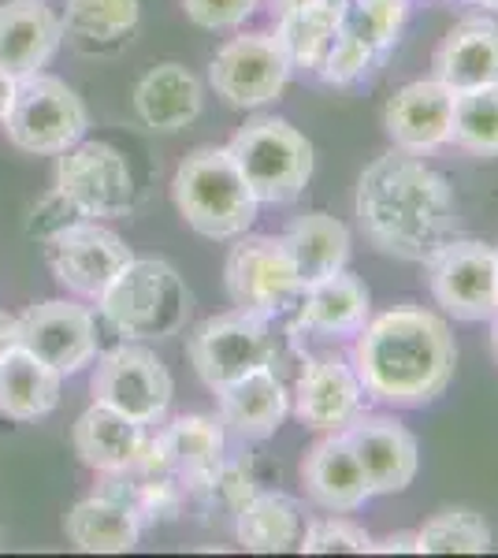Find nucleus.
Here are the masks:
<instances>
[{
  "instance_id": "f257e3e1",
  "label": "nucleus",
  "mask_w": 498,
  "mask_h": 558,
  "mask_svg": "<svg viewBox=\"0 0 498 558\" xmlns=\"http://www.w3.org/2000/svg\"><path fill=\"white\" fill-rule=\"evenodd\" d=\"M353 209L379 254L413 265H428L458 223L450 183L405 149L384 153L361 172Z\"/></svg>"
},
{
  "instance_id": "f03ea898",
  "label": "nucleus",
  "mask_w": 498,
  "mask_h": 558,
  "mask_svg": "<svg viewBox=\"0 0 498 558\" xmlns=\"http://www.w3.org/2000/svg\"><path fill=\"white\" fill-rule=\"evenodd\" d=\"M353 368L368 399L384 407H428L454 380L458 347L447 320L428 310H387L357 331Z\"/></svg>"
},
{
  "instance_id": "7ed1b4c3",
  "label": "nucleus",
  "mask_w": 498,
  "mask_h": 558,
  "mask_svg": "<svg viewBox=\"0 0 498 558\" xmlns=\"http://www.w3.org/2000/svg\"><path fill=\"white\" fill-rule=\"evenodd\" d=\"M101 317L134 343L171 339L186 328L194 299L183 276L160 257H131L97 299Z\"/></svg>"
},
{
  "instance_id": "20e7f679",
  "label": "nucleus",
  "mask_w": 498,
  "mask_h": 558,
  "mask_svg": "<svg viewBox=\"0 0 498 558\" xmlns=\"http://www.w3.org/2000/svg\"><path fill=\"white\" fill-rule=\"evenodd\" d=\"M171 197L190 228L216 242L242 239L260 209L228 146H205L190 153L171 179Z\"/></svg>"
},
{
  "instance_id": "39448f33",
  "label": "nucleus",
  "mask_w": 498,
  "mask_h": 558,
  "mask_svg": "<svg viewBox=\"0 0 498 558\" xmlns=\"http://www.w3.org/2000/svg\"><path fill=\"white\" fill-rule=\"evenodd\" d=\"M231 157L260 205H287L313 179V142L276 116H257L231 138Z\"/></svg>"
},
{
  "instance_id": "423d86ee",
  "label": "nucleus",
  "mask_w": 498,
  "mask_h": 558,
  "mask_svg": "<svg viewBox=\"0 0 498 558\" xmlns=\"http://www.w3.org/2000/svg\"><path fill=\"white\" fill-rule=\"evenodd\" d=\"M0 128L15 149L34 153V157H60L86 134L89 116L83 97L63 78L38 71V75H26L15 83L12 108H8Z\"/></svg>"
},
{
  "instance_id": "0eeeda50",
  "label": "nucleus",
  "mask_w": 498,
  "mask_h": 558,
  "mask_svg": "<svg viewBox=\"0 0 498 558\" xmlns=\"http://www.w3.org/2000/svg\"><path fill=\"white\" fill-rule=\"evenodd\" d=\"M186 354L202 384L220 391V387L242 380L253 368L276 365V339H271L265 317L239 310L197 324L186 339Z\"/></svg>"
},
{
  "instance_id": "6e6552de",
  "label": "nucleus",
  "mask_w": 498,
  "mask_h": 558,
  "mask_svg": "<svg viewBox=\"0 0 498 558\" xmlns=\"http://www.w3.org/2000/svg\"><path fill=\"white\" fill-rule=\"evenodd\" d=\"M223 283H228L231 302L242 313H253V317H265V320L283 317L291 305H297L305 291L283 239H268V235L242 239L239 246H231Z\"/></svg>"
},
{
  "instance_id": "1a4fd4ad",
  "label": "nucleus",
  "mask_w": 498,
  "mask_h": 558,
  "mask_svg": "<svg viewBox=\"0 0 498 558\" xmlns=\"http://www.w3.org/2000/svg\"><path fill=\"white\" fill-rule=\"evenodd\" d=\"M94 402L120 410L138 425H157L171 407L175 380L168 365L146 347H116L101 354L94 376H89Z\"/></svg>"
},
{
  "instance_id": "9d476101",
  "label": "nucleus",
  "mask_w": 498,
  "mask_h": 558,
  "mask_svg": "<svg viewBox=\"0 0 498 558\" xmlns=\"http://www.w3.org/2000/svg\"><path fill=\"white\" fill-rule=\"evenodd\" d=\"M57 191L68 194L86 216H126L138 202L131 160L108 142H83L60 153Z\"/></svg>"
},
{
  "instance_id": "9b49d317",
  "label": "nucleus",
  "mask_w": 498,
  "mask_h": 558,
  "mask_svg": "<svg viewBox=\"0 0 498 558\" xmlns=\"http://www.w3.org/2000/svg\"><path fill=\"white\" fill-rule=\"evenodd\" d=\"M432 294L450 317L491 320L498 313V257L476 239H450L428 260Z\"/></svg>"
},
{
  "instance_id": "f8f14e48",
  "label": "nucleus",
  "mask_w": 498,
  "mask_h": 558,
  "mask_svg": "<svg viewBox=\"0 0 498 558\" xmlns=\"http://www.w3.org/2000/svg\"><path fill=\"white\" fill-rule=\"evenodd\" d=\"M15 343L60 376H75L97 357V320L86 305L49 299L15 317Z\"/></svg>"
},
{
  "instance_id": "ddd939ff",
  "label": "nucleus",
  "mask_w": 498,
  "mask_h": 558,
  "mask_svg": "<svg viewBox=\"0 0 498 558\" xmlns=\"http://www.w3.org/2000/svg\"><path fill=\"white\" fill-rule=\"evenodd\" d=\"M291 71L276 34H239L212 57L208 78L216 94L228 97L234 108H260L283 94Z\"/></svg>"
},
{
  "instance_id": "4468645a",
  "label": "nucleus",
  "mask_w": 498,
  "mask_h": 558,
  "mask_svg": "<svg viewBox=\"0 0 498 558\" xmlns=\"http://www.w3.org/2000/svg\"><path fill=\"white\" fill-rule=\"evenodd\" d=\"M41 246L57 283L78 294V299H101V291L112 283L116 272L134 257L131 246L116 231L94 220H75Z\"/></svg>"
},
{
  "instance_id": "2eb2a0df",
  "label": "nucleus",
  "mask_w": 498,
  "mask_h": 558,
  "mask_svg": "<svg viewBox=\"0 0 498 558\" xmlns=\"http://www.w3.org/2000/svg\"><path fill=\"white\" fill-rule=\"evenodd\" d=\"M365 387L357 368L342 357H313L294 384V413L305 428L342 432L365 413Z\"/></svg>"
},
{
  "instance_id": "dca6fc26",
  "label": "nucleus",
  "mask_w": 498,
  "mask_h": 558,
  "mask_svg": "<svg viewBox=\"0 0 498 558\" xmlns=\"http://www.w3.org/2000/svg\"><path fill=\"white\" fill-rule=\"evenodd\" d=\"M384 128L391 134L394 149H405L413 157L436 153L450 142L454 128V94L439 78L402 86L384 108Z\"/></svg>"
},
{
  "instance_id": "f3484780",
  "label": "nucleus",
  "mask_w": 498,
  "mask_h": 558,
  "mask_svg": "<svg viewBox=\"0 0 498 558\" xmlns=\"http://www.w3.org/2000/svg\"><path fill=\"white\" fill-rule=\"evenodd\" d=\"M347 439L357 454L361 470L373 495H394L413 484L416 470H421V447H416L413 432L402 428L398 421L387 417H365L347 428Z\"/></svg>"
},
{
  "instance_id": "a211bd4d",
  "label": "nucleus",
  "mask_w": 498,
  "mask_h": 558,
  "mask_svg": "<svg viewBox=\"0 0 498 558\" xmlns=\"http://www.w3.org/2000/svg\"><path fill=\"white\" fill-rule=\"evenodd\" d=\"M63 41V23L45 0H8L0 8V71L38 75Z\"/></svg>"
},
{
  "instance_id": "6ab92c4d",
  "label": "nucleus",
  "mask_w": 498,
  "mask_h": 558,
  "mask_svg": "<svg viewBox=\"0 0 498 558\" xmlns=\"http://www.w3.org/2000/svg\"><path fill=\"white\" fill-rule=\"evenodd\" d=\"M220 421L239 439H268L291 413V391L279 380L276 365L253 368L242 380L220 387Z\"/></svg>"
},
{
  "instance_id": "aec40b11",
  "label": "nucleus",
  "mask_w": 498,
  "mask_h": 558,
  "mask_svg": "<svg viewBox=\"0 0 498 558\" xmlns=\"http://www.w3.org/2000/svg\"><path fill=\"white\" fill-rule=\"evenodd\" d=\"M436 78L450 94L498 86V23L473 15L461 20L436 49Z\"/></svg>"
},
{
  "instance_id": "412c9836",
  "label": "nucleus",
  "mask_w": 498,
  "mask_h": 558,
  "mask_svg": "<svg viewBox=\"0 0 498 558\" xmlns=\"http://www.w3.org/2000/svg\"><path fill=\"white\" fill-rule=\"evenodd\" d=\"M302 481L305 492L313 495L316 507L324 510H357L365 507V499H373V488L365 481V470H361L357 454H353L347 428L331 432L328 439L313 447L302 462Z\"/></svg>"
},
{
  "instance_id": "4be33fe9",
  "label": "nucleus",
  "mask_w": 498,
  "mask_h": 558,
  "mask_svg": "<svg viewBox=\"0 0 498 558\" xmlns=\"http://www.w3.org/2000/svg\"><path fill=\"white\" fill-rule=\"evenodd\" d=\"M71 444H75V454L89 470L123 476L138 462V451L146 444V425L123 417L120 410L94 402L71 428Z\"/></svg>"
},
{
  "instance_id": "5701e85b",
  "label": "nucleus",
  "mask_w": 498,
  "mask_h": 558,
  "mask_svg": "<svg viewBox=\"0 0 498 558\" xmlns=\"http://www.w3.org/2000/svg\"><path fill=\"white\" fill-rule=\"evenodd\" d=\"M368 313H373L368 287L342 268V272L316 279L302 291L297 328L316 331V336H357L368 324Z\"/></svg>"
},
{
  "instance_id": "b1692460",
  "label": "nucleus",
  "mask_w": 498,
  "mask_h": 558,
  "mask_svg": "<svg viewBox=\"0 0 498 558\" xmlns=\"http://www.w3.org/2000/svg\"><path fill=\"white\" fill-rule=\"evenodd\" d=\"M63 533L86 555H123L138 547L142 521L123 492H101L71 507Z\"/></svg>"
},
{
  "instance_id": "393cba45",
  "label": "nucleus",
  "mask_w": 498,
  "mask_h": 558,
  "mask_svg": "<svg viewBox=\"0 0 498 558\" xmlns=\"http://www.w3.org/2000/svg\"><path fill=\"white\" fill-rule=\"evenodd\" d=\"M202 83L183 64H157L134 86V112L149 131L175 134L202 116Z\"/></svg>"
},
{
  "instance_id": "a878e982",
  "label": "nucleus",
  "mask_w": 498,
  "mask_h": 558,
  "mask_svg": "<svg viewBox=\"0 0 498 558\" xmlns=\"http://www.w3.org/2000/svg\"><path fill=\"white\" fill-rule=\"evenodd\" d=\"M347 12H350V0H302V4L283 8L276 38L283 45L291 68L320 75L335 38L347 26Z\"/></svg>"
},
{
  "instance_id": "bb28decb",
  "label": "nucleus",
  "mask_w": 498,
  "mask_h": 558,
  "mask_svg": "<svg viewBox=\"0 0 498 558\" xmlns=\"http://www.w3.org/2000/svg\"><path fill=\"white\" fill-rule=\"evenodd\" d=\"M63 376L52 365L38 362L31 350L12 343L0 354V417L38 421L57 410Z\"/></svg>"
},
{
  "instance_id": "cd10ccee",
  "label": "nucleus",
  "mask_w": 498,
  "mask_h": 558,
  "mask_svg": "<svg viewBox=\"0 0 498 558\" xmlns=\"http://www.w3.org/2000/svg\"><path fill=\"white\" fill-rule=\"evenodd\" d=\"M283 246L294 260V272L302 279V287H309L316 279L347 268L350 231H347V223L335 220L328 213H305L287 228Z\"/></svg>"
},
{
  "instance_id": "c85d7f7f",
  "label": "nucleus",
  "mask_w": 498,
  "mask_h": 558,
  "mask_svg": "<svg viewBox=\"0 0 498 558\" xmlns=\"http://www.w3.org/2000/svg\"><path fill=\"white\" fill-rule=\"evenodd\" d=\"M223 421L208 417V413H186V417H175L165 428L168 451H171V470H175L179 481H186L190 492L205 488L212 481V473L223 465Z\"/></svg>"
},
{
  "instance_id": "c756f323",
  "label": "nucleus",
  "mask_w": 498,
  "mask_h": 558,
  "mask_svg": "<svg viewBox=\"0 0 498 558\" xmlns=\"http://www.w3.org/2000/svg\"><path fill=\"white\" fill-rule=\"evenodd\" d=\"M138 0H68L63 38L83 52H112L138 31Z\"/></svg>"
},
{
  "instance_id": "7c9ffc66",
  "label": "nucleus",
  "mask_w": 498,
  "mask_h": 558,
  "mask_svg": "<svg viewBox=\"0 0 498 558\" xmlns=\"http://www.w3.org/2000/svg\"><path fill=\"white\" fill-rule=\"evenodd\" d=\"M234 536L246 551L279 555L302 539V507L283 492H257L234 514Z\"/></svg>"
},
{
  "instance_id": "2f4dec72",
  "label": "nucleus",
  "mask_w": 498,
  "mask_h": 558,
  "mask_svg": "<svg viewBox=\"0 0 498 558\" xmlns=\"http://www.w3.org/2000/svg\"><path fill=\"white\" fill-rule=\"evenodd\" d=\"M491 551V529L476 510H439L416 529V555H484Z\"/></svg>"
},
{
  "instance_id": "473e14b6",
  "label": "nucleus",
  "mask_w": 498,
  "mask_h": 558,
  "mask_svg": "<svg viewBox=\"0 0 498 558\" xmlns=\"http://www.w3.org/2000/svg\"><path fill=\"white\" fill-rule=\"evenodd\" d=\"M450 142L476 157H498V86L454 94Z\"/></svg>"
},
{
  "instance_id": "72a5a7b5",
  "label": "nucleus",
  "mask_w": 498,
  "mask_h": 558,
  "mask_svg": "<svg viewBox=\"0 0 498 558\" xmlns=\"http://www.w3.org/2000/svg\"><path fill=\"white\" fill-rule=\"evenodd\" d=\"M405 15H410V0H350L347 26L384 57L402 34Z\"/></svg>"
},
{
  "instance_id": "f704fd0d",
  "label": "nucleus",
  "mask_w": 498,
  "mask_h": 558,
  "mask_svg": "<svg viewBox=\"0 0 498 558\" xmlns=\"http://www.w3.org/2000/svg\"><path fill=\"white\" fill-rule=\"evenodd\" d=\"M126 502L134 507L142 525H165L183 514L186 502V484H179V476H142V484L126 488Z\"/></svg>"
},
{
  "instance_id": "c9c22d12",
  "label": "nucleus",
  "mask_w": 498,
  "mask_h": 558,
  "mask_svg": "<svg viewBox=\"0 0 498 558\" xmlns=\"http://www.w3.org/2000/svg\"><path fill=\"white\" fill-rule=\"evenodd\" d=\"M373 547V536L347 518H320L302 529L297 551L302 555H365Z\"/></svg>"
},
{
  "instance_id": "e433bc0d",
  "label": "nucleus",
  "mask_w": 498,
  "mask_h": 558,
  "mask_svg": "<svg viewBox=\"0 0 498 558\" xmlns=\"http://www.w3.org/2000/svg\"><path fill=\"white\" fill-rule=\"evenodd\" d=\"M257 492H260L257 476H253L250 465L228 462V458H223V465L212 473V481H208L205 488H197L194 495H202V499L208 502V510H223V514L234 518Z\"/></svg>"
},
{
  "instance_id": "4c0bfd02",
  "label": "nucleus",
  "mask_w": 498,
  "mask_h": 558,
  "mask_svg": "<svg viewBox=\"0 0 498 558\" xmlns=\"http://www.w3.org/2000/svg\"><path fill=\"white\" fill-rule=\"evenodd\" d=\"M376 60H379V52L373 45L361 41L350 26H342L328 60H324V68H320V78L331 86H350V83H357L361 75H368V68H373Z\"/></svg>"
},
{
  "instance_id": "58836bf2",
  "label": "nucleus",
  "mask_w": 498,
  "mask_h": 558,
  "mask_svg": "<svg viewBox=\"0 0 498 558\" xmlns=\"http://www.w3.org/2000/svg\"><path fill=\"white\" fill-rule=\"evenodd\" d=\"M75 220H86V213L71 202L68 194H60L52 186V194H45L31 213V223H26V235L38 239V242H49L52 235H60L63 228H71Z\"/></svg>"
},
{
  "instance_id": "ea45409f",
  "label": "nucleus",
  "mask_w": 498,
  "mask_h": 558,
  "mask_svg": "<svg viewBox=\"0 0 498 558\" xmlns=\"http://www.w3.org/2000/svg\"><path fill=\"white\" fill-rule=\"evenodd\" d=\"M186 15L205 31H231L242 26L253 15L257 0H183Z\"/></svg>"
},
{
  "instance_id": "a19ab883",
  "label": "nucleus",
  "mask_w": 498,
  "mask_h": 558,
  "mask_svg": "<svg viewBox=\"0 0 498 558\" xmlns=\"http://www.w3.org/2000/svg\"><path fill=\"white\" fill-rule=\"evenodd\" d=\"M368 551L376 555H402V551H413L416 555V533H394L387 539H379V544H373Z\"/></svg>"
},
{
  "instance_id": "79ce46f5",
  "label": "nucleus",
  "mask_w": 498,
  "mask_h": 558,
  "mask_svg": "<svg viewBox=\"0 0 498 558\" xmlns=\"http://www.w3.org/2000/svg\"><path fill=\"white\" fill-rule=\"evenodd\" d=\"M15 83H20V78H12V75H8V71H0V123H4L8 108H12V97H15Z\"/></svg>"
},
{
  "instance_id": "37998d69",
  "label": "nucleus",
  "mask_w": 498,
  "mask_h": 558,
  "mask_svg": "<svg viewBox=\"0 0 498 558\" xmlns=\"http://www.w3.org/2000/svg\"><path fill=\"white\" fill-rule=\"evenodd\" d=\"M12 343H15V317H8V313L0 310V354Z\"/></svg>"
},
{
  "instance_id": "c03bdc74",
  "label": "nucleus",
  "mask_w": 498,
  "mask_h": 558,
  "mask_svg": "<svg viewBox=\"0 0 498 558\" xmlns=\"http://www.w3.org/2000/svg\"><path fill=\"white\" fill-rule=\"evenodd\" d=\"M491 350H495V357H498V313L491 317Z\"/></svg>"
},
{
  "instance_id": "a18cd8bd",
  "label": "nucleus",
  "mask_w": 498,
  "mask_h": 558,
  "mask_svg": "<svg viewBox=\"0 0 498 558\" xmlns=\"http://www.w3.org/2000/svg\"><path fill=\"white\" fill-rule=\"evenodd\" d=\"M476 8H487V12H498V0H473Z\"/></svg>"
},
{
  "instance_id": "49530a36",
  "label": "nucleus",
  "mask_w": 498,
  "mask_h": 558,
  "mask_svg": "<svg viewBox=\"0 0 498 558\" xmlns=\"http://www.w3.org/2000/svg\"><path fill=\"white\" fill-rule=\"evenodd\" d=\"M279 8H291V4H302V0H276Z\"/></svg>"
},
{
  "instance_id": "de8ad7c7",
  "label": "nucleus",
  "mask_w": 498,
  "mask_h": 558,
  "mask_svg": "<svg viewBox=\"0 0 498 558\" xmlns=\"http://www.w3.org/2000/svg\"><path fill=\"white\" fill-rule=\"evenodd\" d=\"M0 547H4V529H0Z\"/></svg>"
},
{
  "instance_id": "09e8293b",
  "label": "nucleus",
  "mask_w": 498,
  "mask_h": 558,
  "mask_svg": "<svg viewBox=\"0 0 498 558\" xmlns=\"http://www.w3.org/2000/svg\"><path fill=\"white\" fill-rule=\"evenodd\" d=\"M495 257H498V246H495Z\"/></svg>"
}]
</instances>
